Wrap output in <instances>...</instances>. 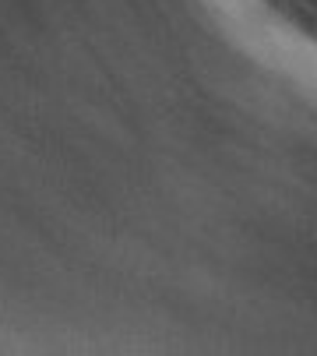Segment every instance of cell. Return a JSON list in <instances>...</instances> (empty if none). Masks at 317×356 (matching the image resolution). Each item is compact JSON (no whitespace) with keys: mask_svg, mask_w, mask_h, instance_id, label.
Returning <instances> with one entry per match:
<instances>
[{"mask_svg":"<svg viewBox=\"0 0 317 356\" xmlns=\"http://www.w3.org/2000/svg\"><path fill=\"white\" fill-rule=\"evenodd\" d=\"M236 49L293 81L317 85V46L303 39L264 0H197Z\"/></svg>","mask_w":317,"mask_h":356,"instance_id":"1","label":"cell"}]
</instances>
